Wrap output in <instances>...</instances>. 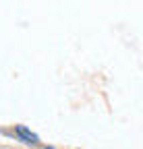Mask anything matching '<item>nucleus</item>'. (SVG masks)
<instances>
[{
	"mask_svg": "<svg viewBox=\"0 0 143 149\" xmlns=\"http://www.w3.org/2000/svg\"><path fill=\"white\" fill-rule=\"evenodd\" d=\"M17 133H19V135H21L23 139L31 141V143H38V135H35V133H31L29 128H25L23 124H19V126H17Z\"/></svg>",
	"mask_w": 143,
	"mask_h": 149,
	"instance_id": "1",
	"label": "nucleus"
}]
</instances>
